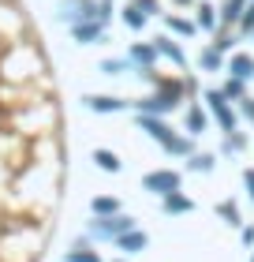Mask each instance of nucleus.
<instances>
[{
	"label": "nucleus",
	"instance_id": "nucleus-1",
	"mask_svg": "<svg viewBox=\"0 0 254 262\" xmlns=\"http://www.w3.org/2000/svg\"><path fill=\"white\" fill-rule=\"evenodd\" d=\"M67 176L53 60L22 0H0V262H38Z\"/></svg>",
	"mask_w": 254,
	"mask_h": 262
},
{
	"label": "nucleus",
	"instance_id": "nucleus-2",
	"mask_svg": "<svg viewBox=\"0 0 254 262\" xmlns=\"http://www.w3.org/2000/svg\"><path fill=\"white\" fill-rule=\"evenodd\" d=\"M98 165L105 172H116L120 169V161H116V154H108V150H98Z\"/></svg>",
	"mask_w": 254,
	"mask_h": 262
},
{
	"label": "nucleus",
	"instance_id": "nucleus-3",
	"mask_svg": "<svg viewBox=\"0 0 254 262\" xmlns=\"http://www.w3.org/2000/svg\"><path fill=\"white\" fill-rule=\"evenodd\" d=\"M150 184L153 187H168V184H176V180H168V176H150Z\"/></svg>",
	"mask_w": 254,
	"mask_h": 262
},
{
	"label": "nucleus",
	"instance_id": "nucleus-4",
	"mask_svg": "<svg viewBox=\"0 0 254 262\" xmlns=\"http://www.w3.org/2000/svg\"><path fill=\"white\" fill-rule=\"evenodd\" d=\"M98 210L108 213V210H116V202H108V199H98Z\"/></svg>",
	"mask_w": 254,
	"mask_h": 262
}]
</instances>
